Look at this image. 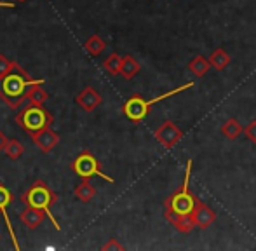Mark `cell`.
Listing matches in <instances>:
<instances>
[{"mask_svg": "<svg viewBox=\"0 0 256 251\" xmlns=\"http://www.w3.org/2000/svg\"><path fill=\"white\" fill-rule=\"evenodd\" d=\"M37 84H44V80L32 78L30 74L16 63V66L9 74L0 77V100L9 108L16 110L26 100L28 91Z\"/></svg>", "mask_w": 256, "mask_h": 251, "instance_id": "6da1fadb", "label": "cell"}, {"mask_svg": "<svg viewBox=\"0 0 256 251\" xmlns=\"http://www.w3.org/2000/svg\"><path fill=\"white\" fill-rule=\"evenodd\" d=\"M194 86H196V82L188 80V82H185L183 86H178L176 89H171V91L164 92V94H160V96H155V98H152V100H145L142 94H132L131 98H129L128 102L122 105V112H124V116L128 117L131 122L140 124V122H143V120L146 119V116L150 114L152 105L162 102V100L172 98V96L180 94V92H183V91H188V89H192Z\"/></svg>", "mask_w": 256, "mask_h": 251, "instance_id": "7a4b0ae2", "label": "cell"}, {"mask_svg": "<svg viewBox=\"0 0 256 251\" xmlns=\"http://www.w3.org/2000/svg\"><path fill=\"white\" fill-rule=\"evenodd\" d=\"M192 166L194 160L188 159L185 166V178H183V184L178 190L171 194L168 199L164 200L166 213L172 214H190L194 211L197 204V197L194 196V192L190 190V178H192Z\"/></svg>", "mask_w": 256, "mask_h": 251, "instance_id": "3957f363", "label": "cell"}, {"mask_svg": "<svg viewBox=\"0 0 256 251\" xmlns=\"http://www.w3.org/2000/svg\"><path fill=\"white\" fill-rule=\"evenodd\" d=\"M52 114H49L48 110L44 108V105H30L28 108L21 110L16 116V122L21 126L26 132L34 134V132H38L42 129H48L52 126Z\"/></svg>", "mask_w": 256, "mask_h": 251, "instance_id": "277c9868", "label": "cell"}, {"mask_svg": "<svg viewBox=\"0 0 256 251\" xmlns=\"http://www.w3.org/2000/svg\"><path fill=\"white\" fill-rule=\"evenodd\" d=\"M23 197H24V200H26L28 206L44 210L46 213H48V216L51 218L54 228L60 230V224H58V220L52 216L51 211H49L51 210V204H54L58 200V194H54L52 190L44 184V182H35Z\"/></svg>", "mask_w": 256, "mask_h": 251, "instance_id": "5b68a950", "label": "cell"}, {"mask_svg": "<svg viewBox=\"0 0 256 251\" xmlns=\"http://www.w3.org/2000/svg\"><path fill=\"white\" fill-rule=\"evenodd\" d=\"M72 171H74L77 176H80L82 180H89V178H92V176H100V178H103L104 182H108V184H115L114 178L103 173L100 160L96 159L89 150H84V152L78 154L77 159L72 162Z\"/></svg>", "mask_w": 256, "mask_h": 251, "instance_id": "8992f818", "label": "cell"}, {"mask_svg": "<svg viewBox=\"0 0 256 251\" xmlns=\"http://www.w3.org/2000/svg\"><path fill=\"white\" fill-rule=\"evenodd\" d=\"M154 136H155V140L164 146V148L171 150V148H174L180 142H182L183 132L178 126L172 122V120H164V122H162L154 131Z\"/></svg>", "mask_w": 256, "mask_h": 251, "instance_id": "52a82bcc", "label": "cell"}, {"mask_svg": "<svg viewBox=\"0 0 256 251\" xmlns=\"http://www.w3.org/2000/svg\"><path fill=\"white\" fill-rule=\"evenodd\" d=\"M192 216H194L196 225L200 228V230L209 228L216 222V213L212 211V208H209L208 204L202 202V200H197L196 208H194V211H192Z\"/></svg>", "mask_w": 256, "mask_h": 251, "instance_id": "ba28073f", "label": "cell"}, {"mask_svg": "<svg viewBox=\"0 0 256 251\" xmlns=\"http://www.w3.org/2000/svg\"><path fill=\"white\" fill-rule=\"evenodd\" d=\"M75 102H77V105L80 106L82 110H86V112H92V110L98 108V106L102 105L103 98L94 88L88 86V88H84L80 92H78L77 98H75Z\"/></svg>", "mask_w": 256, "mask_h": 251, "instance_id": "9c48e42d", "label": "cell"}, {"mask_svg": "<svg viewBox=\"0 0 256 251\" xmlns=\"http://www.w3.org/2000/svg\"><path fill=\"white\" fill-rule=\"evenodd\" d=\"M32 140H34V143L42 150V152L48 154V152H51L54 146H58V143H60V134L54 132L51 128H48V129H42V131H38V132H34V134H32Z\"/></svg>", "mask_w": 256, "mask_h": 251, "instance_id": "30bf717a", "label": "cell"}, {"mask_svg": "<svg viewBox=\"0 0 256 251\" xmlns=\"http://www.w3.org/2000/svg\"><path fill=\"white\" fill-rule=\"evenodd\" d=\"M164 216L180 234H190L194 228L197 227L196 222H194L192 213L190 214H172V213H166L164 211Z\"/></svg>", "mask_w": 256, "mask_h": 251, "instance_id": "8fae6325", "label": "cell"}, {"mask_svg": "<svg viewBox=\"0 0 256 251\" xmlns=\"http://www.w3.org/2000/svg\"><path fill=\"white\" fill-rule=\"evenodd\" d=\"M12 194H10V190L6 187V185H2L0 184V213L4 214V218H6V225H7V228H9V232H10V238H12V241H14V246H16V250L20 248L18 246V241H16V234H14V230H12V225H10V220H9V216H7V206L9 204H12Z\"/></svg>", "mask_w": 256, "mask_h": 251, "instance_id": "7c38bea8", "label": "cell"}, {"mask_svg": "<svg viewBox=\"0 0 256 251\" xmlns=\"http://www.w3.org/2000/svg\"><path fill=\"white\" fill-rule=\"evenodd\" d=\"M46 216H48V213H46L44 210L28 206L26 210L21 213V222H23L28 228H32V230H34V228H37L38 225H42V222H44Z\"/></svg>", "mask_w": 256, "mask_h": 251, "instance_id": "4fadbf2b", "label": "cell"}, {"mask_svg": "<svg viewBox=\"0 0 256 251\" xmlns=\"http://www.w3.org/2000/svg\"><path fill=\"white\" fill-rule=\"evenodd\" d=\"M140 70H142V64H140V62L134 58V56L128 54V56H124V58H122L120 75L126 78V80H131V78H134L136 75L140 74Z\"/></svg>", "mask_w": 256, "mask_h": 251, "instance_id": "5bb4252c", "label": "cell"}, {"mask_svg": "<svg viewBox=\"0 0 256 251\" xmlns=\"http://www.w3.org/2000/svg\"><path fill=\"white\" fill-rule=\"evenodd\" d=\"M211 66H212L211 62L206 60L202 54H197L196 58L188 63V70L192 72L196 77H204V75H208V72L211 70Z\"/></svg>", "mask_w": 256, "mask_h": 251, "instance_id": "9a60e30c", "label": "cell"}, {"mask_svg": "<svg viewBox=\"0 0 256 251\" xmlns=\"http://www.w3.org/2000/svg\"><path fill=\"white\" fill-rule=\"evenodd\" d=\"M242 132H244V128L240 126V122L236 119V117L226 119V122L222 126V134L228 140H237Z\"/></svg>", "mask_w": 256, "mask_h": 251, "instance_id": "2e32d148", "label": "cell"}, {"mask_svg": "<svg viewBox=\"0 0 256 251\" xmlns=\"http://www.w3.org/2000/svg\"><path fill=\"white\" fill-rule=\"evenodd\" d=\"M209 62H211V64L216 68V70H225V68L230 64V62H232V58H230V54L225 51V49L218 48V49H214V51L211 52V56H209Z\"/></svg>", "mask_w": 256, "mask_h": 251, "instance_id": "e0dca14e", "label": "cell"}, {"mask_svg": "<svg viewBox=\"0 0 256 251\" xmlns=\"http://www.w3.org/2000/svg\"><path fill=\"white\" fill-rule=\"evenodd\" d=\"M75 197L80 202H89L96 197V188L89 184V180H82L80 184L75 187Z\"/></svg>", "mask_w": 256, "mask_h": 251, "instance_id": "ac0fdd59", "label": "cell"}, {"mask_svg": "<svg viewBox=\"0 0 256 251\" xmlns=\"http://www.w3.org/2000/svg\"><path fill=\"white\" fill-rule=\"evenodd\" d=\"M49 100V92L46 91L44 88H42L40 84H37V86H34V88L28 91V94H26V102L30 103V105H44L46 102Z\"/></svg>", "mask_w": 256, "mask_h": 251, "instance_id": "d6986e66", "label": "cell"}, {"mask_svg": "<svg viewBox=\"0 0 256 251\" xmlns=\"http://www.w3.org/2000/svg\"><path fill=\"white\" fill-rule=\"evenodd\" d=\"M84 48L91 56H100L104 51V48H106V42H104L100 35H92V37H89L88 40H86Z\"/></svg>", "mask_w": 256, "mask_h": 251, "instance_id": "ffe728a7", "label": "cell"}, {"mask_svg": "<svg viewBox=\"0 0 256 251\" xmlns=\"http://www.w3.org/2000/svg\"><path fill=\"white\" fill-rule=\"evenodd\" d=\"M120 66H122V56H118L117 52H112L103 62V68L110 75H120Z\"/></svg>", "mask_w": 256, "mask_h": 251, "instance_id": "44dd1931", "label": "cell"}, {"mask_svg": "<svg viewBox=\"0 0 256 251\" xmlns=\"http://www.w3.org/2000/svg\"><path fill=\"white\" fill-rule=\"evenodd\" d=\"M23 152H24L23 145H21L18 140H7V145H6V148H4V154H6L10 160H18L21 156H23Z\"/></svg>", "mask_w": 256, "mask_h": 251, "instance_id": "7402d4cb", "label": "cell"}, {"mask_svg": "<svg viewBox=\"0 0 256 251\" xmlns=\"http://www.w3.org/2000/svg\"><path fill=\"white\" fill-rule=\"evenodd\" d=\"M14 66H16V62H12V60H9V58H6L4 54H0V77L7 75Z\"/></svg>", "mask_w": 256, "mask_h": 251, "instance_id": "603a6c76", "label": "cell"}, {"mask_svg": "<svg viewBox=\"0 0 256 251\" xmlns=\"http://www.w3.org/2000/svg\"><path fill=\"white\" fill-rule=\"evenodd\" d=\"M244 134L248 136V140H250V142L256 143V120H251V122L244 128Z\"/></svg>", "mask_w": 256, "mask_h": 251, "instance_id": "cb8c5ba5", "label": "cell"}, {"mask_svg": "<svg viewBox=\"0 0 256 251\" xmlns=\"http://www.w3.org/2000/svg\"><path fill=\"white\" fill-rule=\"evenodd\" d=\"M104 251H110V250H117V251H122L124 250V246L120 244V242L117 241V239H110V241L106 242V244H103V248Z\"/></svg>", "mask_w": 256, "mask_h": 251, "instance_id": "d4e9b609", "label": "cell"}, {"mask_svg": "<svg viewBox=\"0 0 256 251\" xmlns=\"http://www.w3.org/2000/svg\"><path fill=\"white\" fill-rule=\"evenodd\" d=\"M6 145H7V138H6V134H4V132L0 131V152H4Z\"/></svg>", "mask_w": 256, "mask_h": 251, "instance_id": "484cf974", "label": "cell"}, {"mask_svg": "<svg viewBox=\"0 0 256 251\" xmlns=\"http://www.w3.org/2000/svg\"><path fill=\"white\" fill-rule=\"evenodd\" d=\"M20 2H23V0H20Z\"/></svg>", "mask_w": 256, "mask_h": 251, "instance_id": "4316f807", "label": "cell"}]
</instances>
